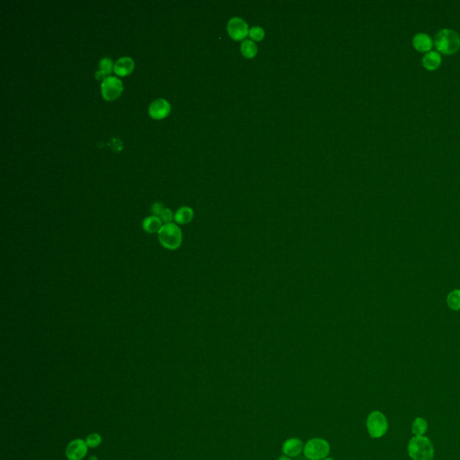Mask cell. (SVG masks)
Returning a JSON list of instances; mask_svg holds the SVG:
<instances>
[{"mask_svg": "<svg viewBox=\"0 0 460 460\" xmlns=\"http://www.w3.org/2000/svg\"><path fill=\"white\" fill-rule=\"evenodd\" d=\"M433 44L438 52L451 55L460 49V36L451 29H441L434 37Z\"/></svg>", "mask_w": 460, "mask_h": 460, "instance_id": "1", "label": "cell"}, {"mask_svg": "<svg viewBox=\"0 0 460 460\" xmlns=\"http://www.w3.org/2000/svg\"><path fill=\"white\" fill-rule=\"evenodd\" d=\"M407 452L413 460H433L435 455L433 442L426 436H413L407 446Z\"/></svg>", "mask_w": 460, "mask_h": 460, "instance_id": "2", "label": "cell"}, {"mask_svg": "<svg viewBox=\"0 0 460 460\" xmlns=\"http://www.w3.org/2000/svg\"><path fill=\"white\" fill-rule=\"evenodd\" d=\"M158 241L167 250H176L181 246L183 234L180 228L174 223L163 225L158 231Z\"/></svg>", "mask_w": 460, "mask_h": 460, "instance_id": "3", "label": "cell"}, {"mask_svg": "<svg viewBox=\"0 0 460 460\" xmlns=\"http://www.w3.org/2000/svg\"><path fill=\"white\" fill-rule=\"evenodd\" d=\"M366 427L372 439H379L385 436L388 431V421L384 413L375 410L367 417Z\"/></svg>", "mask_w": 460, "mask_h": 460, "instance_id": "4", "label": "cell"}, {"mask_svg": "<svg viewBox=\"0 0 460 460\" xmlns=\"http://www.w3.org/2000/svg\"><path fill=\"white\" fill-rule=\"evenodd\" d=\"M331 447L329 442L323 438H313L304 445L303 454L308 460H323L329 456Z\"/></svg>", "mask_w": 460, "mask_h": 460, "instance_id": "5", "label": "cell"}, {"mask_svg": "<svg viewBox=\"0 0 460 460\" xmlns=\"http://www.w3.org/2000/svg\"><path fill=\"white\" fill-rule=\"evenodd\" d=\"M102 97L107 101H114L122 94L123 90V85L116 77H107L102 80L101 85Z\"/></svg>", "mask_w": 460, "mask_h": 460, "instance_id": "6", "label": "cell"}, {"mask_svg": "<svg viewBox=\"0 0 460 460\" xmlns=\"http://www.w3.org/2000/svg\"><path fill=\"white\" fill-rule=\"evenodd\" d=\"M227 31L230 38L235 41H242L245 39L249 33L248 24L241 17L235 16L228 21Z\"/></svg>", "mask_w": 460, "mask_h": 460, "instance_id": "7", "label": "cell"}, {"mask_svg": "<svg viewBox=\"0 0 460 460\" xmlns=\"http://www.w3.org/2000/svg\"><path fill=\"white\" fill-rule=\"evenodd\" d=\"M171 112V105L168 101L165 99L159 98L155 100L150 103L149 107V114L151 118L156 120H161L168 116Z\"/></svg>", "mask_w": 460, "mask_h": 460, "instance_id": "8", "label": "cell"}, {"mask_svg": "<svg viewBox=\"0 0 460 460\" xmlns=\"http://www.w3.org/2000/svg\"><path fill=\"white\" fill-rule=\"evenodd\" d=\"M87 445L82 440H74L69 442L66 448V456L68 460H81L87 453Z\"/></svg>", "mask_w": 460, "mask_h": 460, "instance_id": "9", "label": "cell"}, {"mask_svg": "<svg viewBox=\"0 0 460 460\" xmlns=\"http://www.w3.org/2000/svg\"><path fill=\"white\" fill-rule=\"evenodd\" d=\"M304 443L299 438H290L284 441L281 446V451L285 456L296 457L299 456L304 450Z\"/></svg>", "mask_w": 460, "mask_h": 460, "instance_id": "10", "label": "cell"}, {"mask_svg": "<svg viewBox=\"0 0 460 460\" xmlns=\"http://www.w3.org/2000/svg\"><path fill=\"white\" fill-rule=\"evenodd\" d=\"M413 45L416 51L427 53L433 48V41L427 33L419 32L413 36Z\"/></svg>", "mask_w": 460, "mask_h": 460, "instance_id": "11", "label": "cell"}, {"mask_svg": "<svg viewBox=\"0 0 460 460\" xmlns=\"http://www.w3.org/2000/svg\"><path fill=\"white\" fill-rule=\"evenodd\" d=\"M134 69L133 59L130 57H122L114 64V71L116 75L126 77L131 74Z\"/></svg>", "mask_w": 460, "mask_h": 460, "instance_id": "12", "label": "cell"}, {"mask_svg": "<svg viewBox=\"0 0 460 460\" xmlns=\"http://www.w3.org/2000/svg\"><path fill=\"white\" fill-rule=\"evenodd\" d=\"M441 55L440 52L438 51H431L427 52L423 58H422V65L427 70L433 71L437 69L438 67L441 66Z\"/></svg>", "mask_w": 460, "mask_h": 460, "instance_id": "13", "label": "cell"}, {"mask_svg": "<svg viewBox=\"0 0 460 460\" xmlns=\"http://www.w3.org/2000/svg\"><path fill=\"white\" fill-rule=\"evenodd\" d=\"M161 219L159 217L150 216L146 218L145 220L142 222V228L144 229L149 234H153V233H158V231L161 229L163 225H162Z\"/></svg>", "mask_w": 460, "mask_h": 460, "instance_id": "14", "label": "cell"}, {"mask_svg": "<svg viewBox=\"0 0 460 460\" xmlns=\"http://www.w3.org/2000/svg\"><path fill=\"white\" fill-rule=\"evenodd\" d=\"M193 216L194 213L192 208L189 207H181L177 209L176 213L174 214V221L177 224H188L193 221Z\"/></svg>", "mask_w": 460, "mask_h": 460, "instance_id": "15", "label": "cell"}, {"mask_svg": "<svg viewBox=\"0 0 460 460\" xmlns=\"http://www.w3.org/2000/svg\"><path fill=\"white\" fill-rule=\"evenodd\" d=\"M114 65L113 64L112 59H109V58H103L100 61L99 69L95 73V78L98 80L105 79V78H107V76L111 74L112 71L114 70Z\"/></svg>", "mask_w": 460, "mask_h": 460, "instance_id": "16", "label": "cell"}, {"mask_svg": "<svg viewBox=\"0 0 460 460\" xmlns=\"http://www.w3.org/2000/svg\"><path fill=\"white\" fill-rule=\"evenodd\" d=\"M241 53L243 54L244 58L246 59H253L256 57L258 51V48L255 42L251 40H244V42L241 44L240 46Z\"/></svg>", "mask_w": 460, "mask_h": 460, "instance_id": "17", "label": "cell"}, {"mask_svg": "<svg viewBox=\"0 0 460 460\" xmlns=\"http://www.w3.org/2000/svg\"><path fill=\"white\" fill-rule=\"evenodd\" d=\"M428 431V422L422 417H417L412 424V432L414 436H425Z\"/></svg>", "mask_w": 460, "mask_h": 460, "instance_id": "18", "label": "cell"}, {"mask_svg": "<svg viewBox=\"0 0 460 460\" xmlns=\"http://www.w3.org/2000/svg\"><path fill=\"white\" fill-rule=\"evenodd\" d=\"M448 307L453 310H459L460 309V291L455 290L451 291L448 296Z\"/></svg>", "mask_w": 460, "mask_h": 460, "instance_id": "19", "label": "cell"}, {"mask_svg": "<svg viewBox=\"0 0 460 460\" xmlns=\"http://www.w3.org/2000/svg\"><path fill=\"white\" fill-rule=\"evenodd\" d=\"M248 36L251 38L253 42H260L265 37V32L264 29L260 26H253L249 29Z\"/></svg>", "mask_w": 460, "mask_h": 460, "instance_id": "20", "label": "cell"}, {"mask_svg": "<svg viewBox=\"0 0 460 460\" xmlns=\"http://www.w3.org/2000/svg\"><path fill=\"white\" fill-rule=\"evenodd\" d=\"M101 442H102V438L98 433H92L87 437V440H86L87 447H89V448H97L99 445L101 444Z\"/></svg>", "mask_w": 460, "mask_h": 460, "instance_id": "21", "label": "cell"}, {"mask_svg": "<svg viewBox=\"0 0 460 460\" xmlns=\"http://www.w3.org/2000/svg\"><path fill=\"white\" fill-rule=\"evenodd\" d=\"M159 218L161 219L163 223L170 224V223H172L173 220H174V215H173L172 210L170 208H165L164 210L162 211L161 215L159 216Z\"/></svg>", "mask_w": 460, "mask_h": 460, "instance_id": "22", "label": "cell"}, {"mask_svg": "<svg viewBox=\"0 0 460 460\" xmlns=\"http://www.w3.org/2000/svg\"><path fill=\"white\" fill-rule=\"evenodd\" d=\"M164 206L160 202H155L153 204L151 205V213L153 214V216L159 217L161 215L162 211L164 210Z\"/></svg>", "mask_w": 460, "mask_h": 460, "instance_id": "23", "label": "cell"}, {"mask_svg": "<svg viewBox=\"0 0 460 460\" xmlns=\"http://www.w3.org/2000/svg\"><path fill=\"white\" fill-rule=\"evenodd\" d=\"M110 146L113 148V150L114 151H116V152H119V151L122 150V149H123L122 142L118 138H113L112 141L110 142Z\"/></svg>", "mask_w": 460, "mask_h": 460, "instance_id": "24", "label": "cell"}, {"mask_svg": "<svg viewBox=\"0 0 460 460\" xmlns=\"http://www.w3.org/2000/svg\"><path fill=\"white\" fill-rule=\"evenodd\" d=\"M278 460H291V457L290 456H285V455H282V456H279Z\"/></svg>", "mask_w": 460, "mask_h": 460, "instance_id": "25", "label": "cell"}, {"mask_svg": "<svg viewBox=\"0 0 460 460\" xmlns=\"http://www.w3.org/2000/svg\"><path fill=\"white\" fill-rule=\"evenodd\" d=\"M323 460H334V458H333V457H331V456H327L326 458H324V459Z\"/></svg>", "mask_w": 460, "mask_h": 460, "instance_id": "26", "label": "cell"}, {"mask_svg": "<svg viewBox=\"0 0 460 460\" xmlns=\"http://www.w3.org/2000/svg\"><path fill=\"white\" fill-rule=\"evenodd\" d=\"M89 460H97V457L95 456H91L90 458H89Z\"/></svg>", "mask_w": 460, "mask_h": 460, "instance_id": "27", "label": "cell"}]
</instances>
